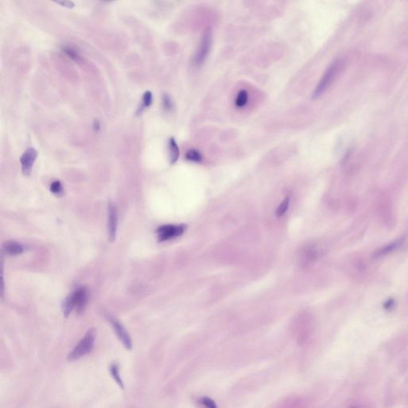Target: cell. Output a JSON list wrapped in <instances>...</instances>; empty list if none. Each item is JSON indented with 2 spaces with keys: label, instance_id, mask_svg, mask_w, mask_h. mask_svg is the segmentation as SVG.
<instances>
[{
  "label": "cell",
  "instance_id": "1",
  "mask_svg": "<svg viewBox=\"0 0 408 408\" xmlns=\"http://www.w3.org/2000/svg\"><path fill=\"white\" fill-rule=\"evenodd\" d=\"M342 63L340 60L335 61L332 64H330L313 91V99H318L322 97L330 88L331 86L333 84V82L339 75L340 72L342 70Z\"/></svg>",
  "mask_w": 408,
  "mask_h": 408
},
{
  "label": "cell",
  "instance_id": "2",
  "mask_svg": "<svg viewBox=\"0 0 408 408\" xmlns=\"http://www.w3.org/2000/svg\"><path fill=\"white\" fill-rule=\"evenodd\" d=\"M96 335L97 333L95 328H90L86 334L85 335V337L78 342L73 351L69 353L67 357V361L74 362L89 353L94 345Z\"/></svg>",
  "mask_w": 408,
  "mask_h": 408
},
{
  "label": "cell",
  "instance_id": "3",
  "mask_svg": "<svg viewBox=\"0 0 408 408\" xmlns=\"http://www.w3.org/2000/svg\"><path fill=\"white\" fill-rule=\"evenodd\" d=\"M212 40L213 37L212 30L210 28L206 29L205 31L203 32V36L201 38L200 43L197 49L196 54H194L193 59L194 65L198 66L203 65V63H205L212 49Z\"/></svg>",
  "mask_w": 408,
  "mask_h": 408
},
{
  "label": "cell",
  "instance_id": "4",
  "mask_svg": "<svg viewBox=\"0 0 408 408\" xmlns=\"http://www.w3.org/2000/svg\"><path fill=\"white\" fill-rule=\"evenodd\" d=\"M187 226L184 224L164 225L156 231L159 242H162L181 236L185 232Z\"/></svg>",
  "mask_w": 408,
  "mask_h": 408
},
{
  "label": "cell",
  "instance_id": "5",
  "mask_svg": "<svg viewBox=\"0 0 408 408\" xmlns=\"http://www.w3.org/2000/svg\"><path fill=\"white\" fill-rule=\"evenodd\" d=\"M118 225V212L117 206L110 203L108 206V237L110 242L116 239Z\"/></svg>",
  "mask_w": 408,
  "mask_h": 408
},
{
  "label": "cell",
  "instance_id": "6",
  "mask_svg": "<svg viewBox=\"0 0 408 408\" xmlns=\"http://www.w3.org/2000/svg\"><path fill=\"white\" fill-rule=\"evenodd\" d=\"M71 296L73 298L74 303V309L78 314L84 312L86 306L88 301H89V291L86 287H79L72 293Z\"/></svg>",
  "mask_w": 408,
  "mask_h": 408
},
{
  "label": "cell",
  "instance_id": "7",
  "mask_svg": "<svg viewBox=\"0 0 408 408\" xmlns=\"http://www.w3.org/2000/svg\"><path fill=\"white\" fill-rule=\"evenodd\" d=\"M107 318L109 320V322L112 324V328L114 329L115 333L117 334L119 340L123 344V345L128 350L132 349V341H131L130 336L128 333L127 330L125 328V327L116 318H112V317L109 315L107 316Z\"/></svg>",
  "mask_w": 408,
  "mask_h": 408
},
{
  "label": "cell",
  "instance_id": "8",
  "mask_svg": "<svg viewBox=\"0 0 408 408\" xmlns=\"http://www.w3.org/2000/svg\"><path fill=\"white\" fill-rule=\"evenodd\" d=\"M37 158V151L35 149L30 148L26 149L20 159L22 165V172L24 175H30L32 171L33 166Z\"/></svg>",
  "mask_w": 408,
  "mask_h": 408
},
{
  "label": "cell",
  "instance_id": "9",
  "mask_svg": "<svg viewBox=\"0 0 408 408\" xmlns=\"http://www.w3.org/2000/svg\"><path fill=\"white\" fill-rule=\"evenodd\" d=\"M61 51L64 55L74 61V63H81L83 62V58L81 55V53L78 50V48L71 44H65L61 46Z\"/></svg>",
  "mask_w": 408,
  "mask_h": 408
},
{
  "label": "cell",
  "instance_id": "10",
  "mask_svg": "<svg viewBox=\"0 0 408 408\" xmlns=\"http://www.w3.org/2000/svg\"><path fill=\"white\" fill-rule=\"evenodd\" d=\"M22 245L15 241H7L2 244V252L8 256H17L23 253Z\"/></svg>",
  "mask_w": 408,
  "mask_h": 408
},
{
  "label": "cell",
  "instance_id": "11",
  "mask_svg": "<svg viewBox=\"0 0 408 408\" xmlns=\"http://www.w3.org/2000/svg\"><path fill=\"white\" fill-rule=\"evenodd\" d=\"M169 149L170 162L172 164H175V163L177 162L178 159L179 157V149L177 143L173 137L169 140Z\"/></svg>",
  "mask_w": 408,
  "mask_h": 408
},
{
  "label": "cell",
  "instance_id": "12",
  "mask_svg": "<svg viewBox=\"0 0 408 408\" xmlns=\"http://www.w3.org/2000/svg\"><path fill=\"white\" fill-rule=\"evenodd\" d=\"M185 158L188 161L193 163H200L203 161V155L197 149H189L185 155Z\"/></svg>",
  "mask_w": 408,
  "mask_h": 408
},
{
  "label": "cell",
  "instance_id": "13",
  "mask_svg": "<svg viewBox=\"0 0 408 408\" xmlns=\"http://www.w3.org/2000/svg\"><path fill=\"white\" fill-rule=\"evenodd\" d=\"M249 96L247 91L245 89L240 90L236 98V106L237 108H243L247 105Z\"/></svg>",
  "mask_w": 408,
  "mask_h": 408
},
{
  "label": "cell",
  "instance_id": "14",
  "mask_svg": "<svg viewBox=\"0 0 408 408\" xmlns=\"http://www.w3.org/2000/svg\"><path fill=\"white\" fill-rule=\"evenodd\" d=\"M152 101H153V98H152V94H151V92L146 91L143 95L142 103H141L140 108H139L138 114H141V112L145 110V108L150 107L151 105L152 104Z\"/></svg>",
  "mask_w": 408,
  "mask_h": 408
},
{
  "label": "cell",
  "instance_id": "15",
  "mask_svg": "<svg viewBox=\"0 0 408 408\" xmlns=\"http://www.w3.org/2000/svg\"><path fill=\"white\" fill-rule=\"evenodd\" d=\"M74 309V303L73 298H72L71 294H69V296L65 298L64 302L63 304V311L64 313L65 318H68L69 314L71 313Z\"/></svg>",
  "mask_w": 408,
  "mask_h": 408
},
{
  "label": "cell",
  "instance_id": "16",
  "mask_svg": "<svg viewBox=\"0 0 408 408\" xmlns=\"http://www.w3.org/2000/svg\"><path fill=\"white\" fill-rule=\"evenodd\" d=\"M290 199L289 197H286L283 199L282 202L280 203V205L278 207L275 212V215L278 218H281L287 212L288 209L290 208Z\"/></svg>",
  "mask_w": 408,
  "mask_h": 408
},
{
  "label": "cell",
  "instance_id": "17",
  "mask_svg": "<svg viewBox=\"0 0 408 408\" xmlns=\"http://www.w3.org/2000/svg\"><path fill=\"white\" fill-rule=\"evenodd\" d=\"M110 373L112 375V378L114 379L115 381L117 382V385L120 386L121 388L124 389L123 381L121 380V376H120V371H119V367L117 365H112L110 367Z\"/></svg>",
  "mask_w": 408,
  "mask_h": 408
},
{
  "label": "cell",
  "instance_id": "18",
  "mask_svg": "<svg viewBox=\"0 0 408 408\" xmlns=\"http://www.w3.org/2000/svg\"><path fill=\"white\" fill-rule=\"evenodd\" d=\"M50 192L55 195H62L63 194V187L60 181H54L50 185Z\"/></svg>",
  "mask_w": 408,
  "mask_h": 408
},
{
  "label": "cell",
  "instance_id": "19",
  "mask_svg": "<svg viewBox=\"0 0 408 408\" xmlns=\"http://www.w3.org/2000/svg\"><path fill=\"white\" fill-rule=\"evenodd\" d=\"M163 107H164V110L171 111L173 108L172 101L171 97H169L168 94H164L163 96Z\"/></svg>",
  "mask_w": 408,
  "mask_h": 408
},
{
  "label": "cell",
  "instance_id": "20",
  "mask_svg": "<svg viewBox=\"0 0 408 408\" xmlns=\"http://www.w3.org/2000/svg\"><path fill=\"white\" fill-rule=\"evenodd\" d=\"M53 1L56 2L57 4L60 5L63 7H66V8H74V6H75L74 2L70 0H53Z\"/></svg>",
  "mask_w": 408,
  "mask_h": 408
},
{
  "label": "cell",
  "instance_id": "21",
  "mask_svg": "<svg viewBox=\"0 0 408 408\" xmlns=\"http://www.w3.org/2000/svg\"><path fill=\"white\" fill-rule=\"evenodd\" d=\"M200 403L203 404L204 406L208 407V408H216V405L215 404V402L211 400L209 398L204 397L202 398L200 400Z\"/></svg>",
  "mask_w": 408,
  "mask_h": 408
},
{
  "label": "cell",
  "instance_id": "22",
  "mask_svg": "<svg viewBox=\"0 0 408 408\" xmlns=\"http://www.w3.org/2000/svg\"><path fill=\"white\" fill-rule=\"evenodd\" d=\"M102 1H104V2H114L116 0H102Z\"/></svg>",
  "mask_w": 408,
  "mask_h": 408
}]
</instances>
